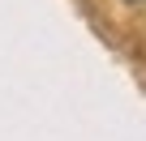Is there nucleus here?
I'll use <instances>...</instances> for the list:
<instances>
[{"label":"nucleus","instance_id":"nucleus-1","mask_svg":"<svg viewBox=\"0 0 146 141\" xmlns=\"http://www.w3.org/2000/svg\"><path fill=\"white\" fill-rule=\"evenodd\" d=\"M125 5H142V0H125Z\"/></svg>","mask_w":146,"mask_h":141}]
</instances>
